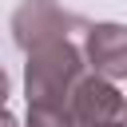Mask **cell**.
<instances>
[{
	"label": "cell",
	"mask_w": 127,
	"mask_h": 127,
	"mask_svg": "<svg viewBox=\"0 0 127 127\" xmlns=\"http://www.w3.org/2000/svg\"><path fill=\"white\" fill-rule=\"evenodd\" d=\"M87 79V56L75 44V36H56L44 44H32L24 52V99L28 107H64L71 111L75 87Z\"/></svg>",
	"instance_id": "cell-1"
},
{
	"label": "cell",
	"mask_w": 127,
	"mask_h": 127,
	"mask_svg": "<svg viewBox=\"0 0 127 127\" xmlns=\"http://www.w3.org/2000/svg\"><path fill=\"white\" fill-rule=\"evenodd\" d=\"M87 28L91 24L64 12L56 0H20V8L12 12V40L20 52H28L32 44L56 40V36H83Z\"/></svg>",
	"instance_id": "cell-2"
},
{
	"label": "cell",
	"mask_w": 127,
	"mask_h": 127,
	"mask_svg": "<svg viewBox=\"0 0 127 127\" xmlns=\"http://www.w3.org/2000/svg\"><path fill=\"white\" fill-rule=\"evenodd\" d=\"M75 127H127V95H119L115 83L87 75L71 95Z\"/></svg>",
	"instance_id": "cell-3"
},
{
	"label": "cell",
	"mask_w": 127,
	"mask_h": 127,
	"mask_svg": "<svg viewBox=\"0 0 127 127\" xmlns=\"http://www.w3.org/2000/svg\"><path fill=\"white\" fill-rule=\"evenodd\" d=\"M83 56L91 75L107 83L127 79V24H91L83 32Z\"/></svg>",
	"instance_id": "cell-4"
},
{
	"label": "cell",
	"mask_w": 127,
	"mask_h": 127,
	"mask_svg": "<svg viewBox=\"0 0 127 127\" xmlns=\"http://www.w3.org/2000/svg\"><path fill=\"white\" fill-rule=\"evenodd\" d=\"M28 127H75V115L64 111V107H40V103H32L28 107Z\"/></svg>",
	"instance_id": "cell-5"
},
{
	"label": "cell",
	"mask_w": 127,
	"mask_h": 127,
	"mask_svg": "<svg viewBox=\"0 0 127 127\" xmlns=\"http://www.w3.org/2000/svg\"><path fill=\"white\" fill-rule=\"evenodd\" d=\"M4 127H16V115H12V111L4 115Z\"/></svg>",
	"instance_id": "cell-6"
}]
</instances>
